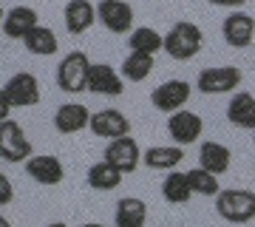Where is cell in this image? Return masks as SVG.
Masks as SVG:
<instances>
[{
	"mask_svg": "<svg viewBox=\"0 0 255 227\" xmlns=\"http://www.w3.org/2000/svg\"><path fill=\"white\" fill-rule=\"evenodd\" d=\"M201 43H204V34H201V28L190 20H179L173 23V28L164 34V48L167 57H173V60H193V57L201 51Z\"/></svg>",
	"mask_w": 255,
	"mask_h": 227,
	"instance_id": "obj_1",
	"label": "cell"
},
{
	"mask_svg": "<svg viewBox=\"0 0 255 227\" xmlns=\"http://www.w3.org/2000/svg\"><path fill=\"white\" fill-rule=\"evenodd\" d=\"M216 213L224 222L233 225H244L255 219V193L247 188H230L216 196Z\"/></svg>",
	"mask_w": 255,
	"mask_h": 227,
	"instance_id": "obj_2",
	"label": "cell"
},
{
	"mask_svg": "<svg viewBox=\"0 0 255 227\" xmlns=\"http://www.w3.org/2000/svg\"><path fill=\"white\" fill-rule=\"evenodd\" d=\"M88 68H91V60L85 51H68L57 65V85L65 94H82L88 85Z\"/></svg>",
	"mask_w": 255,
	"mask_h": 227,
	"instance_id": "obj_3",
	"label": "cell"
},
{
	"mask_svg": "<svg viewBox=\"0 0 255 227\" xmlns=\"http://www.w3.org/2000/svg\"><path fill=\"white\" fill-rule=\"evenodd\" d=\"M31 156H34V151H31V142H28L23 125L14 122V119L0 122V159L17 165V162H28Z\"/></svg>",
	"mask_w": 255,
	"mask_h": 227,
	"instance_id": "obj_4",
	"label": "cell"
},
{
	"mask_svg": "<svg viewBox=\"0 0 255 227\" xmlns=\"http://www.w3.org/2000/svg\"><path fill=\"white\" fill-rule=\"evenodd\" d=\"M238 85H241L238 65H210L196 77V91H201V94H230Z\"/></svg>",
	"mask_w": 255,
	"mask_h": 227,
	"instance_id": "obj_5",
	"label": "cell"
},
{
	"mask_svg": "<svg viewBox=\"0 0 255 227\" xmlns=\"http://www.w3.org/2000/svg\"><path fill=\"white\" fill-rule=\"evenodd\" d=\"M97 23L111 34H130L133 31V6L125 0H102L97 3Z\"/></svg>",
	"mask_w": 255,
	"mask_h": 227,
	"instance_id": "obj_6",
	"label": "cell"
},
{
	"mask_svg": "<svg viewBox=\"0 0 255 227\" xmlns=\"http://www.w3.org/2000/svg\"><path fill=\"white\" fill-rule=\"evenodd\" d=\"M3 91L9 97L11 108H31V105L40 102V82H37L34 74H28V71L11 74L6 80V85H3Z\"/></svg>",
	"mask_w": 255,
	"mask_h": 227,
	"instance_id": "obj_7",
	"label": "cell"
},
{
	"mask_svg": "<svg viewBox=\"0 0 255 227\" xmlns=\"http://www.w3.org/2000/svg\"><path fill=\"white\" fill-rule=\"evenodd\" d=\"M190 82L187 80H167L162 82L159 88H153L150 94V102H153L156 111H164V114H176V111H182L190 100Z\"/></svg>",
	"mask_w": 255,
	"mask_h": 227,
	"instance_id": "obj_8",
	"label": "cell"
},
{
	"mask_svg": "<svg viewBox=\"0 0 255 227\" xmlns=\"http://www.w3.org/2000/svg\"><path fill=\"white\" fill-rule=\"evenodd\" d=\"M105 162L114 165L122 176H125V173H133L139 168V162H142V148H139V142L133 136L114 139V142H108V148H105Z\"/></svg>",
	"mask_w": 255,
	"mask_h": 227,
	"instance_id": "obj_9",
	"label": "cell"
},
{
	"mask_svg": "<svg viewBox=\"0 0 255 227\" xmlns=\"http://www.w3.org/2000/svg\"><path fill=\"white\" fill-rule=\"evenodd\" d=\"M88 128H91L97 136L108 139V142H114V139H122V136H130V119H128L119 108L94 111Z\"/></svg>",
	"mask_w": 255,
	"mask_h": 227,
	"instance_id": "obj_10",
	"label": "cell"
},
{
	"mask_svg": "<svg viewBox=\"0 0 255 227\" xmlns=\"http://www.w3.org/2000/svg\"><path fill=\"white\" fill-rule=\"evenodd\" d=\"M201 131H204V119L196 111H176V114L167 117V134L179 148L193 145L201 136Z\"/></svg>",
	"mask_w": 255,
	"mask_h": 227,
	"instance_id": "obj_11",
	"label": "cell"
},
{
	"mask_svg": "<svg viewBox=\"0 0 255 227\" xmlns=\"http://www.w3.org/2000/svg\"><path fill=\"white\" fill-rule=\"evenodd\" d=\"M221 34L233 48H247L255 37V17L247 11H230L221 23Z\"/></svg>",
	"mask_w": 255,
	"mask_h": 227,
	"instance_id": "obj_12",
	"label": "cell"
},
{
	"mask_svg": "<svg viewBox=\"0 0 255 227\" xmlns=\"http://www.w3.org/2000/svg\"><path fill=\"white\" fill-rule=\"evenodd\" d=\"M85 91L91 94H105V97H119L125 91V80L119 77V71L108 63H91L88 68V85Z\"/></svg>",
	"mask_w": 255,
	"mask_h": 227,
	"instance_id": "obj_13",
	"label": "cell"
},
{
	"mask_svg": "<svg viewBox=\"0 0 255 227\" xmlns=\"http://www.w3.org/2000/svg\"><path fill=\"white\" fill-rule=\"evenodd\" d=\"M26 173L37 185H46V188H54L65 179V168L63 162L51 154H34L31 159L26 162Z\"/></svg>",
	"mask_w": 255,
	"mask_h": 227,
	"instance_id": "obj_14",
	"label": "cell"
},
{
	"mask_svg": "<svg viewBox=\"0 0 255 227\" xmlns=\"http://www.w3.org/2000/svg\"><path fill=\"white\" fill-rule=\"evenodd\" d=\"M63 20H65V31H68V34H85V31L97 23V3H88V0H68L65 9H63Z\"/></svg>",
	"mask_w": 255,
	"mask_h": 227,
	"instance_id": "obj_15",
	"label": "cell"
},
{
	"mask_svg": "<svg viewBox=\"0 0 255 227\" xmlns=\"http://www.w3.org/2000/svg\"><path fill=\"white\" fill-rule=\"evenodd\" d=\"M37 11L31 6H11L3 17V34L9 40H26L31 31H34L40 23H37Z\"/></svg>",
	"mask_w": 255,
	"mask_h": 227,
	"instance_id": "obj_16",
	"label": "cell"
},
{
	"mask_svg": "<svg viewBox=\"0 0 255 227\" xmlns=\"http://www.w3.org/2000/svg\"><path fill=\"white\" fill-rule=\"evenodd\" d=\"M230 162H233V154H230L227 145H221L216 139L201 142V148H199V168L201 171L213 173V176H221V173L230 171Z\"/></svg>",
	"mask_w": 255,
	"mask_h": 227,
	"instance_id": "obj_17",
	"label": "cell"
},
{
	"mask_svg": "<svg viewBox=\"0 0 255 227\" xmlns=\"http://www.w3.org/2000/svg\"><path fill=\"white\" fill-rule=\"evenodd\" d=\"M227 119L236 128L255 131V97L250 91H236L227 102Z\"/></svg>",
	"mask_w": 255,
	"mask_h": 227,
	"instance_id": "obj_18",
	"label": "cell"
},
{
	"mask_svg": "<svg viewBox=\"0 0 255 227\" xmlns=\"http://www.w3.org/2000/svg\"><path fill=\"white\" fill-rule=\"evenodd\" d=\"M88 122H91V111L82 102H65L54 114V128L60 134H77L82 128H88Z\"/></svg>",
	"mask_w": 255,
	"mask_h": 227,
	"instance_id": "obj_19",
	"label": "cell"
},
{
	"mask_svg": "<svg viewBox=\"0 0 255 227\" xmlns=\"http://www.w3.org/2000/svg\"><path fill=\"white\" fill-rule=\"evenodd\" d=\"M147 222V205L136 196H125L117 202L114 210V225L117 227H145Z\"/></svg>",
	"mask_w": 255,
	"mask_h": 227,
	"instance_id": "obj_20",
	"label": "cell"
},
{
	"mask_svg": "<svg viewBox=\"0 0 255 227\" xmlns=\"http://www.w3.org/2000/svg\"><path fill=\"white\" fill-rule=\"evenodd\" d=\"M184 159V151L179 145H150L142 154V162L153 171H176V165Z\"/></svg>",
	"mask_w": 255,
	"mask_h": 227,
	"instance_id": "obj_21",
	"label": "cell"
},
{
	"mask_svg": "<svg viewBox=\"0 0 255 227\" xmlns=\"http://www.w3.org/2000/svg\"><path fill=\"white\" fill-rule=\"evenodd\" d=\"M85 182H88V188L91 191H117L119 185H122V173L114 168V165H108L105 159H100V162H94L91 168H88V173H85Z\"/></svg>",
	"mask_w": 255,
	"mask_h": 227,
	"instance_id": "obj_22",
	"label": "cell"
},
{
	"mask_svg": "<svg viewBox=\"0 0 255 227\" xmlns=\"http://www.w3.org/2000/svg\"><path fill=\"white\" fill-rule=\"evenodd\" d=\"M128 48H130V51H139V54L153 57L156 51L164 48V34H159V31L150 28V26H139L128 34Z\"/></svg>",
	"mask_w": 255,
	"mask_h": 227,
	"instance_id": "obj_23",
	"label": "cell"
},
{
	"mask_svg": "<svg viewBox=\"0 0 255 227\" xmlns=\"http://www.w3.org/2000/svg\"><path fill=\"white\" fill-rule=\"evenodd\" d=\"M162 196H164V202H170V205H187L190 196H193L190 182H187V173H182V171H170L167 173L164 182H162Z\"/></svg>",
	"mask_w": 255,
	"mask_h": 227,
	"instance_id": "obj_24",
	"label": "cell"
},
{
	"mask_svg": "<svg viewBox=\"0 0 255 227\" xmlns=\"http://www.w3.org/2000/svg\"><path fill=\"white\" fill-rule=\"evenodd\" d=\"M23 45H26L28 54H37V57H51V54H57V48H60L57 34L48 26H37L34 31L23 40Z\"/></svg>",
	"mask_w": 255,
	"mask_h": 227,
	"instance_id": "obj_25",
	"label": "cell"
},
{
	"mask_svg": "<svg viewBox=\"0 0 255 227\" xmlns=\"http://www.w3.org/2000/svg\"><path fill=\"white\" fill-rule=\"evenodd\" d=\"M150 71H153V57L150 54H139V51H130V54L122 60V71H119V77L128 82H142L150 77Z\"/></svg>",
	"mask_w": 255,
	"mask_h": 227,
	"instance_id": "obj_26",
	"label": "cell"
},
{
	"mask_svg": "<svg viewBox=\"0 0 255 227\" xmlns=\"http://www.w3.org/2000/svg\"><path fill=\"white\" fill-rule=\"evenodd\" d=\"M187 182H190V191L196 193V196H219L221 188H219V176H213V173L201 171V168H193V171H187Z\"/></svg>",
	"mask_w": 255,
	"mask_h": 227,
	"instance_id": "obj_27",
	"label": "cell"
},
{
	"mask_svg": "<svg viewBox=\"0 0 255 227\" xmlns=\"http://www.w3.org/2000/svg\"><path fill=\"white\" fill-rule=\"evenodd\" d=\"M11 199H14V185H11V179L6 176V173L0 171V208L9 205Z\"/></svg>",
	"mask_w": 255,
	"mask_h": 227,
	"instance_id": "obj_28",
	"label": "cell"
},
{
	"mask_svg": "<svg viewBox=\"0 0 255 227\" xmlns=\"http://www.w3.org/2000/svg\"><path fill=\"white\" fill-rule=\"evenodd\" d=\"M6 119H11V102L6 97V91L0 88V122H6Z\"/></svg>",
	"mask_w": 255,
	"mask_h": 227,
	"instance_id": "obj_29",
	"label": "cell"
},
{
	"mask_svg": "<svg viewBox=\"0 0 255 227\" xmlns=\"http://www.w3.org/2000/svg\"><path fill=\"white\" fill-rule=\"evenodd\" d=\"M0 227H11V225H9V219L3 216V213H0Z\"/></svg>",
	"mask_w": 255,
	"mask_h": 227,
	"instance_id": "obj_30",
	"label": "cell"
},
{
	"mask_svg": "<svg viewBox=\"0 0 255 227\" xmlns=\"http://www.w3.org/2000/svg\"><path fill=\"white\" fill-rule=\"evenodd\" d=\"M80 227H105V225H97V222H88V225H80Z\"/></svg>",
	"mask_w": 255,
	"mask_h": 227,
	"instance_id": "obj_31",
	"label": "cell"
},
{
	"mask_svg": "<svg viewBox=\"0 0 255 227\" xmlns=\"http://www.w3.org/2000/svg\"><path fill=\"white\" fill-rule=\"evenodd\" d=\"M3 17H6V11H3V6H0V28H3Z\"/></svg>",
	"mask_w": 255,
	"mask_h": 227,
	"instance_id": "obj_32",
	"label": "cell"
},
{
	"mask_svg": "<svg viewBox=\"0 0 255 227\" xmlns=\"http://www.w3.org/2000/svg\"><path fill=\"white\" fill-rule=\"evenodd\" d=\"M48 227H68V225H63V222H51Z\"/></svg>",
	"mask_w": 255,
	"mask_h": 227,
	"instance_id": "obj_33",
	"label": "cell"
},
{
	"mask_svg": "<svg viewBox=\"0 0 255 227\" xmlns=\"http://www.w3.org/2000/svg\"><path fill=\"white\" fill-rule=\"evenodd\" d=\"M253 145H255V131H253Z\"/></svg>",
	"mask_w": 255,
	"mask_h": 227,
	"instance_id": "obj_34",
	"label": "cell"
},
{
	"mask_svg": "<svg viewBox=\"0 0 255 227\" xmlns=\"http://www.w3.org/2000/svg\"><path fill=\"white\" fill-rule=\"evenodd\" d=\"M253 222H255V219H253Z\"/></svg>",
	"mask_w": 255,
	"mask_h": 227,
	"instance_id": "obj_35",
	"label": "cell"
}]
</instances>
